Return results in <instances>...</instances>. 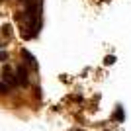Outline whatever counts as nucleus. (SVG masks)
Listing matches in <instances>:
<instances>
[{
	"label": "nucleus",
	"mask_w": 131,
	"mask_h": 131,
	"mask_svg": "<svg viewBox=\"0 0 131 131\" xmlns=\"http://www.w3.org/2000/svg\"><path fill=\"white\" fill-rule=\"evenodd\" d=\"M114 117H115L117 121L123 119V108H121V106H117V110H115V115H114Z\"/></svg>",
	"instance_id": "4"
},
{
	"label": "nucleus",
	"mask_w": 131,
	"mask_h": 131,
	"mask_svg": "<svg viewBox=\"0 0 131 131\" xmlns=\"http://www.w3.org/2000/svg\"><path fill=\"white\" fill-rule=\"evenodd\" d=\"M14 72H16V82H18V86H27V84H29V72H27L26 67L18 65Z\"/></svg>",
	"instance_id": "1"
},
{
	"label": "nucleus",
	"mask_w": 131,
	"mask_h": 131,
	"mask_svg": "<svg viewBox=\"0 0 131 131\" xmlns=\"http://www.w3.org/2000/svg\"><path fill=\"white\" fill-rule=\"evenodd\" d=\"M22 57L26 59V63H27V65H31L33 69H37V61H35V57H33V55L29 53V51H26V49H24V51H22Z\"/></svg>",
	"instance_id": "3"
},
{
	"label": "nucleus",
	"mask_w": 131,
	"mask_h": 131,
	"mask_svg": "<svg viewBox=\"0 0 131 131\" xmlns=\"http://www.w3.org/2000/svg\"><path fill=\"white\" fill-rule=\"evenodd\" d=\"M2 74H4V84L6 86H16L18 82H16V72L12 71L10 67H4L2 69Z\"/></svg>",
	"instance_id": "2"
},
{
	"label": "nucleus",
	"mask_w": 131,
	"mask_h": 131,
	"mask_svg": "<svg viewBox=\"0 0 131 131\" xmlns=\"http://www.w3.org/2000/svg\"><path fill=\"white\" fill-rule=\"evenodd\" d=\"M20 2H27V0H20Z\"/></svg>",
	"instance_id": "8"
},
{
	"label": "nucleus",
	"mask_w": 131,
	"mask_h": 131,
	"mask_svg": "<svg viewBox=\"0 0 131 131\" xmlns=\"http://www.w3.org/2000/svg\"><path fill=\"white\" fill-rule=\"evenodd\" d=\"M8 59V55H6V51H0V61H6Z\"/></svg>",
	"instance_id": "6"
},
{
	"label": "nucleus",
	"mask_w": 131,
	"mask_h": 131,
	"mask_svg": "<svg viewBox=\"0 0 131 131\" xmlns=\"http://www.w3.org/2000/svg\"><path fill=\"white\" fill-rule=\"evenodd\" d=\"M0 49H2V43H0Z\"/></svg>",
	"instance_id": "9"
},
{
	"label": "nucleus",
	"mask_w": 131,
	"mask_h": 131,
	"mask_svg": "<svg viewBox=\"0 0 131 131\" xmlns=\"http://www.w3.org/2000/svg\"><path fill=\"white\" fill-rule=\"evenodd\" d=\"M4 33H6V35H10V33H12V27L10 26H4Z\"/></svg>",
	"instance_id": "7"
},
{
	"label": "nucleus",
	"mask_w": 131,
	"mask_h": 131,
	"mask_svg": "<svg viewBox=\"0 0 131 131\" xmlns=\"http://www.w3.org/2000/svg\"><path fill=\"white\" fill-rule=\"evenodd\" d=\"M114 61H115V57H114V55H112V57H108V59H106V65H112Z\"/></svg>",
	"instance_id": "5"
}]
</instances>
